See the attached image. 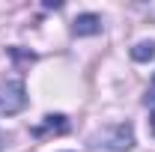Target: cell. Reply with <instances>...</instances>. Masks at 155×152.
<instances>
[{"label":"cell","mask_w":155,"mask_h":152,"mask_svg":"<svg viewBox=\"0 0 155 152\" xmlns=\"http://www.w3.org/2000/svg\"><path fill=\"white\" fill-rule=\"evenodd\" d=\"M93 149H110V152H128L134 146V125L131 122H114L107 128H98L90 137Z\"/></svg>","instance_id":"cell-1"},{"label":"cell","mask_w":155,"mask_h":152,"mask_svg":"<svg viewBox=\"0 0 155 152\" xmlns=\"http://www.w3.org/2000/svg\"><path fill=\"white\" fill-rule=\"evenodd\" d=\"M27 104V93H24V84L21 81H3L0 84V116H12L24 111Z\"/></svg>","instance_id":"cell-2"},{"label":"cell","mask_w":155,"mask_h":152,"mask_svg":"<svg viewBox=\"0 0 155 152\" xmlns=\"http://www.w3.org/2000/svg\"><path fill=\"white\" fill-rule=\"evenodd\" d=\"M72 33L75 36H98L101 33V18L96 12H84L72 21Z\"/></svg>","instance_id":"cell-3"},{"label":"cell","mask_w":155,"mask_h":152,"mask_svg":"<svg viewBox=\"0 0 155 152\" xmlns=\"http://www.w3.org/2000/svg\"><path fill=\"white\" fill-rule=\"evenodd\" d=\"M66 128H69V122H66V116H63V114H48V116H45V122L33 128V134L39 137V134H45V131H66Z\"/></svg>","instance_id":"cell-4"},{"label":"cell","mask_w":155,"mask_h":152,"mask_svg":"<svg viewBox=\"0 0 155 152\" xmlns=\"http://www.w3.org/2000/svg\"><path fill=\"white\" fill-rule=\"evenodd\" d=\"M131 60L134 63H149L155 60V42H137L131 48Z\"/></svg>","instance_id":"cell-5"},{"label":"cell","mask_w":155,"mask_h":152,"mask_svg":"<svg viewBox=\"0 0 155 152\" xmlns=\"http://www.w3.org/2000/svg\"><path fill=\"white\" fill-rule=\"evenodd\" d=\"M60 6H63L60 0H45V9H60Z\"/></svg>","instance_id":"cell-6"},{"label":"cell","mask_w":155,"mask_h":152,"mask_svg":"<svg viewBox=\"0 0 155 152\" xmlns=\"http://www.w3.org/2000/svg\"><path fill=\"white\" fill-rule=\"evenodd\" d=\"M3 143H6V134L0 131V149H3Z\"/></svg>","instance_id":"cell-7"}]
</instances>
